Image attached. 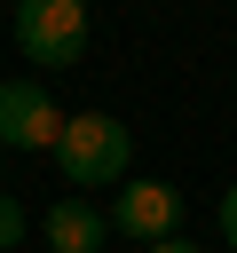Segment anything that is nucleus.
<instances>
[{"mask_svg": "<svg viewBox=\"0 0 237 253\" xmlns=\"http://www.w3.org/2000/svg\"><path fill=\"white\" fill-rule=\"evenodd\" d=\"M118 237H134V245H158V237H182V190L174 182H158V174H142V182H118V198H111V213H103Z\"/></svg>", "mask_w": 237, "mask_h": 253, "instance_id": "obj_3", "label": "nucleus"}, {"mask_svg": "<svg viewBox=\"0 0 237 253\" xmlns=\"http://www.w3.org/2000/svg\"><path fill=\"white\" fill-rule=\"evenodd\" d=\"M55 166H63V182H71V198H79V190H118L126 166H134V134H126L111 111H79V119H63V134H55Z\"/></svg>", "mask_w": 237, "mask_h": 253, "instance_id": "obj_1", "label": "nucleus"}, {"mask_svg": "<svg viewBox=\"0 0 237 253\" xmlns=\"http://www.w3.org/2000/svg\"><path fill=\"white\" fill-rule=\"evenodd\" d=\"M221 245H229V253H237V182H229V190H221Z\"/></svg>", "mask_w": 237, "mask_h": 253, "instance_id": "obj_7", "label": "nucleus"}, {"mask_svg": "<svg viewBox=\"0 0 237 253\" xmlns=\"http://www.w3.org/2000/svg\"><path fill=\"white\" fill-rule=\"evenodd\" d=\"M16 47L24 63L71 71L87 55V0H16Z\"/></svg>", "mask_w": 237, "mask_h": 253, "instance_id": "obj_2", "label": "nucleus"}, {"mask_svg": "<svg viewBox=\"0 0 237 253\" xmlns=\"http://www.w3.org/2000/svg\"><path fill=\"white\" fill-rule=\"evenodd\" d=\"M40 229H47V253H103V237H111V221L95 213V198H55Z\"/></svg>", "mask_w": 237, "mask_h": 253, "instance_id": "obj_5", "label": "nucleus"}, {"mask_svg": "<svg viewBox=\"0 0 237 253\" xmlns=\"http://www.w3.org/2000/svg\"><path fill=\"white\" fill-rule=\"evenodd\" d=\"M142 253H198L190 237H158V245H142Z\"/></svg>", "mask_w": 237, "mask_h": 253, "instance_id": "obj_8", "label": "nucleus"}, {"mask_svg": "<svg viewBox=\"0 0 237 253\" xmlns=\"http://www.w3.org/2000/svg\"><path fill=\"white\" fill-rule=\"evenodd\" d=\"M24 237H32V221H24V206H16L8 190H0V253H16Z\"/></svg>", "mask_w": 237, "mask_h": 253, "instance_id": "obj_6", "label": "nucleus"}, {"mask_svg": "<svg viewBox=\"0 0 237 253\" xmlns=\"http://www.w3.org/2000/svg\"><path fill=\"white\" fill-rule=\"evenodd\" d=\"M63 111L40 79H0V150H55Z\"/></svg>", "mask_w": 237, "mask_h": 253, "instance_id": "obj_4", "label": "nucleus"}]
</instances>
